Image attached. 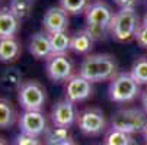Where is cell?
<instances>
[{
	"mask_svg": "<svg viewBox=\"0 0 147 145\" xmlns=\"http://www.w3.org/2000/svg\"><path fill=\"white\" fill-rule=\"evenodd\" d=\"M117 73H118L117 59L109 54L88 55L79 67V74L92 83L111 80Z\"/></svg>",
	"mask_w": 147,
	"mask_h": 145,
	"instance_id": "cell-1",
	"label": "cell"
},
{
	"mask_svg": "<svg viewBox=\"0 0 147 145\" xmlns=\"http://www.w3.org/2000/svg\"><path fill=\"white\" fill-rule=\"evenodd\" d=\"M140 25V19L134 7H121L117 13H114L109 25V33L118 42H127L136 38Z\"/></svg>",
	"mask_w": 147,
	"mask_h": 145,
	"instance_id": "cell-2",
	"label": "cell"
},
{
	"mask_svg": "<svg viewBox=\"0 0 147 145\" xmlns=\"http://www.w3.org/2000/svg\"><path fill=\"white\" fill-rule=\"evenodd\" d=\"M109 81L108 96L115 103H130L141 94L140 84L131 73H117Z\"/></svg>",
	"mask_w": 147,
	"mask_h": 145,
	"instance_id": "cell-3",
	"label": "cell"
},
{
	"mask_svg": "<svg viewBox=\"0 0 147 145\" xmlns=\"http://www.w3.org/2000/svg\"><path fill=\"white\" fill-rule=\"evenodd\" d=\"M111 128L125 134H143L147 128V113L137 108L119 109L111 118Z\"/></svg>",
	"mask_w": 147,
	"mask_h": 145,
	"instance_id": "cell-4",
	"label": "cell"
},
{
	"mask_svg": "<svg viewBox=\"0 0 147 145\" xmlns=\"http://www.w3.org/2000/svg\"><path fill=\"white\" fill-rule=\"evenodd\" d=\"M18 100L24 110H41L47 102V92L39 81L28 80L18 90Z\"/></svg>",
	"mask_w": 147,
	"mask_h": 145,
	"instance_id": "cell-5",
	"label": "cell"
},
{
	"mask_svg": "<svg viewBox=\"0 0 147 145\" xmlns=\"http://www.w3.org/2000/svg\"><path fill=\"white\" fill-rule=\"evenodd\" d=\"M77 126L79 129L89 136H98L107 131V119L100 109L86 108L77 113Z\"/></svg>",
	"mask_w": 147,
	"mask_h": 145,
	"instance_id": "cell-6",
	"label": "cell"
},
{
	"mask_svg": "<svg viewBox=\"0 0 147 145\" xmlns=\"http://www.w3.org/2000/svg\"><path fill=\"white\" fill-rule=\"evenodd\" d=\"M47 76L55 83L67 81L73 76V63L67 54H53L47 59Z\"/></svg>",
	"mask_w": 147,
	"mask_h": 145,
	"instance_id": "cell-7",
	"label": "cell"
},
{
	"mask_svg": "<svg viewBox=\"0 0 147 145\" xmlns=\"http://www.w3.org/2000/svg\"><path fill=\"white\" fill-rule=\"evenodd\" d=\"M47 128V118L42 110H24L19 118V129L22 134L39 138Z\"/></svg>",
	"mask_w": 147,
	"mask_h": 145,
	"instance_id": "cell-8",
	"label": "cell"
},
{
	"mask_svg": "<svg viewBox=\"0 0 147 145\" xmlns=\"http://www.w3.org/2000/svg\"><path fill=\"white\" fill-rule=\"evenodd\" d=\"M50 118H51L53 125L70 128L77 120V112H76V108H74V103L70 102L69 99L58 100L51 109Z\"/></svg>",
	"mask_w": 147,
	"mask_h": 145,
	"instance_id": "cell-9",
	"label": "cell"
},
{
	"mask_svg": "<svg viewBox=\"0 0 147 145\" xmlns=\"http://www.w3.org/2000/svg\"><path fill=\"white\" fill-rule=\"evenodd\" d=\"M66 99H69L73 103H79L83 102L92 96V81L86 80L83 76L76 74L71 76L67 80V84H66Z\"/></svg>",
	"mask_w": 147,
	"mask_h": 145,
	"instance_id": "cell-10",
	"label": "cell"
},
{
	"mask_svg": "<svg viewBox=\"0 0 147 145\" xmlns=\"http://www.w3.org/2000/svg\"><path fill=\"white\" fill-rule=\"evenodd\" d=\"M42 28L48 33L67 31V28H69V13L61 6L50 7L42 17Z\"/></svg>",
	"mask_w": 147,
	"mask_h": 145,
	"instance_id": "cell-11",
	"label": "cell"
},
{
	"mask_svg": "<svg viewBox=\"0 0 147 145\" xmlns=\"http://www.w3.org/2000/svg\"><path fill=\"white\" fill-rule=\"evenodd\" d=\"M86 16V23L89 25H103V26H109L114 17L112 9L103 2H93L88 5L85 10Z\"/></svg>",
	"mask_w": 147,
	"mask_h": 145,
	"instance_id": "cell-12",
	"label": "cell"
},
{
	"mask_svg": "<svg viewBox=\"0 0 147 145\" xmlns=\"http://www.w3.org/2000/svg\"><path fill=\"white\" fill-rule=\"evenodd\" d=\"M28 49H29L31 55L35 57L36 59H48L53 55L51 42H50V33L45 32V31L35 32L29 39Z\"/></svg>",
	"mask_w": 147,
	"mask_h": 145,
	"instance_id": "cell-13",
	"label": "cell"
},
{
	"mask_svg": "<svg viewBox=\"0 0 147 145\" xmlns=\"http://www.w3.org/2000/svg\"><path fill=\"white\" fill-rule=\"evenodd\" d=\"M20 28V19L12 12L10 7L0 9V39L16 36Z\"/></svg>",
	"mask_w": 147,
	"mask_h": 145,
	"instance_id": "cell-14",
	"label": "cell"
},
{
	"mask_svg": "<svg viewBox=\"0 0 147 145\" xmlns=\"http://www.w3.org/2000/svg\"><path fill=\"white\" fill-rule=\"evenodd\" d=\"M20 52H22V47L15 36L0 39V63H13L19 58Z\"/></svg>",
	"mask_w": 147,
	"mask_h": 145,
	"instance_id": "cell-15",
	"label": "cell"
},
{
	"mask_svg": "<svg viewBox=\"0 0 147 145\" xmlns=\"http://www.w3.org/2000/svg\"><path fill=\"white\" fill-rule=\"evenodd\" d=\"M24 84V77L18 68L9 67L0 76V86L6 92H18Z\"/></svg>",
	"mask_w": 147,
	"mask_h": 145,
	"instance_id": "cell-16",
	"label": "cell"
},
{
	"mask_svg": "<svg viewBox=\"0 0 147 145\" xmlns=\"http://www.w3.org/2000/svg\"><path fill=\"white\" fill-rule=\"evenodd\" d=\"M92 47H93V39L85 29L76 32L71 36L70 49L73 52H76V54H88V52H90Z\"/></svg>",
	"mask_w": 147,
	"mask_h": 145,
	"instance_id": "cell-17",
	"label": "cell"
},
{
	"mask_svg": "<svg viewBox=\"0 0 147 145\" xmlns=\"http://www.w3.org/2000/svg\"><path fill=\"white\" fill-rule=\"evenodd\" d=\"M16 109L12 105V102L7 99L0 97V129L12 128L16 122Z\"/></svg>",
	"mask_w": 147,
	"mask_h": 145,
	"instance_id": "cell-18",
	"label": "cell"
},
{
	"mask_svg": "<svg viewBox=\"0 0 147 145\" xmlns=\"http://www.w3.org/2000/svg\"><path fill=\"white\" fill-rule=\"evenodd\" d=\"M50 42H51L53 54H66L70 49L71 36L67 33V31L54 32V33H50Z\"/></svg>",
	"mask_w": 147,
	"mask_h": 145,
	"instance_id": "cell-19",
	"label": "cell"
},
{
	"mask_svg": "<svg viewBox=\"0 0 147 145\" xmlns=\"http://www.w3.org/2000/svg\"><path fill=\"white\" fill-rule=\"evenodd\" d=\"M103 145H136V141L130 134L109 128L107 134H105Z\"/></svg>",
	"mask_w": 147,
	"mask_h": 145,
	"instance_id": "cell-20",
	"label": "cell"
},
{
	"mask_svg": "<svg viewBox=\"0 0 147 145\" xmlns=\"http://www.w3.org/2000/svg\"><path fill=\"white\" fill-rule=\"evenodd\" d=\"M69 138H70L69 136V128L58 126V125H51L44 132L45 145H58V144L64 142Z\"/></svg>",
	"mask_w": 147,
	"mask_h": 145,
	"instance_id": "cell-21",
	"label": "cell"
},
{
	"mask_svg": "<svg viewBox=\"0 0 147 145\" xmlns=\"http://www.w3.org/2000/svg\"><path fill=\"white\" fill-rule=\"evenodd\" d=\"M130 73L138 84H147V55H141L134 61Z\"/></svg>",
	"mask_w": 147,
	"mask_h": 145,
	"instance_id": "cell-22",
	"label": "cell"
},
{
	"mask_svg": "<svg viewBox=\"0 0 147 145\" xmlns=\"http://www.w3.org/2000/svg\"><path fill=\"white\" fill-rule=\"evenodd\" d=\"M34 3H35V0H10L9 7L20 20H24L31 15L34 9Z\"/></svg>",
	"mask_w": 147,
	"mask_h": 145,
	"instance_id": "cell-23",
	"label": "cell"
},
{
	"mask_svg": "<svg viewBox=\"0 0 147 145\" xmlns=\"http://www.w3.org/2000/svg\"><path fill=\"white\" fill-rule=\"evenodd\" d=\"M60 6L67 13L77 15L85 12L88 7V0H60Z\"/></svg>",
	"mask_w": 147,
	"mask_h": 145,
	"instance_id": "cell-24",
	"label": "cell"
},
{
	"mask_svg": "<svg viewBox=\"0 0 147 145\" xmlns=\"http://www.w3.org/2000/svg\"><path fill=\"white\" fill-rule=\"evenodd\" d=\"M93 41H105L109 33V26H103V25H89L86 23V29H85Z\"/></svg>",
	"mask_w": 147,
	"mask_h": 145,
	"instance_id": "cell-25",
	"label": "cell"
},
{
	"mask_svg": "<svg viewBox=\"0 0 147 145\" xmlns=\"http://www.w3.org/2000/svg\"><path fill=\"white\" fill-rule=\"evenodd\" d=\"M13 145H42V144H41V141L38 139V136H31V135H26V134L20 132L15 138Z\"/></svg>",
	"mask_w": 147,
	"mask_h": 145,
	"instance_id": "cell-26",
	"label": "cell"
},
{
	"mask_svg": "<svg viewBox=\"0 0 147 145\" xmlns=\"http://www.w3.org/2000/svg\"><path fill=\"white\" fill-rule=\"evenodd\" d=\"M136 39L137 42L140 44V47L146 48L147 49V26L146 25H140L138 29H137V33H136Z\"/></svg>",
	"mask_w": 147,
	"mask_h": 145,
	"instance_id": "cell-27",
	"label": "cell"
},
{
	"mask_svg": "<svg viewBox=\"0 0 147 145\" xmlns=\"http://www.w3.org/2000/svg\"><path fill=\"white\" fill-rule=\"evenodd\" d=\"M119 7H134L137 0H114Z\"/></svg>",
	"mask_w": 147,
	"mask_h": 145,
	"instance_id": "cell-28",
	"label": "cell"
},
{
	"mask_svg": "<svg viewBox=\"0 0 147 145\" xmlns=\"http://www.w3.org/2000/svg\"><path fill=\"white\" fill-rule=\"evenodd\" d=\"M141 105H143V109L144 112L147 113V89L141 93Z\"/></svg>",
	"mask_w": 147,
	"mask_h": 145,
	"instance_id": "cell-29",
	"label": "cell"
},
{
	"mask_svg": "<svg viewBox=\"0 0 147 145\" xmlns=\"http://www.w3.org/2000/svg\"><path fill=\"white\" fill-rule=\"evenodd\" d=\"M58 145H77V144H76V141H74V139L69 138V139H66L64 142H61V144H58Z\"/></svg>",
	"mask_w": 147,
	"mask_h": 145,
	"instance_id": "cell-30",
	"label": "cell"
},
{
	"mask_svg": "<svg viewBox=\"0 0 147 145\" xmlns=\"http://www.w3.org/2000/svg\"><path fill=\"white\" fill-rule=\"evenodd\" d=\"M0 145H9V144H7V141H6L5 138L0 136Z\"/></svg>",
	"mask_w": 147,
	"mask_h": 145,
	"instance_id": "cell-31",
	"label": "cell"
},
{
	"mask_svg": "<svg viewBox=\"0 0 147 145\" xmlns=\"http://www.w3.org/2000/svg\"><path fill=\"white\" fill-rule=\"evenodd\" d=\"M143 136H144V141L147 142V128H146V129L143 131Z\"/></svg>",
	"mask_w": 147,
	"mask_h": 145,
	"instance_id": "cell-32",
	"label": "cell"
},
{
	"mask_svg": "<svg viewBox=\"0 0 147 145\" xmlns=\"http://www.w3.org/2000/svg\"><path fill=\"white\" fill-rule=\"evenodd\" d=\"M143 25H146L147 26V13L144 15V17H143Z\"/></svg>",
	"mask_w": 147,
	"mask_h": 145,
	"instance_id": "cell-33",
	"label": "cell"
},
{
	"mask_svg": "<svg viewBox=\"0 0 147 145\" xmlns=\"http://www.w3.org/2000/svg\"><path fill=\"white\" fill-rule=\"evenodd\" d=\"M102 145H103V144H102Z\"/></svg>",
	"mask_w": 147,
	"mask_h": 145,
	"instance_id": "cell-34",
	"label": "cell"
}]
</instances>
